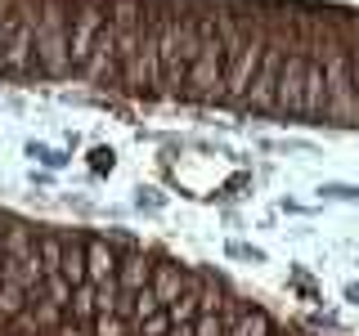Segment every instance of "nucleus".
<instances>
[{
  "label": "nucleus",
  "instance_id": "f257e3e1",
  "mask_svg": "<svg viewBox=\"0 0 359 336\" xmlns=\"http://www.w3.org/2000/svg\"><path fill=\"white\" fill-rule=\"evenodd\" d=\"M198 14H175V9H157V63H162V94L184 99L189 72L198 59Z\"/></svg>",
  "mask_w": 359,
  "mask_h": 336
},
{
  "label": "nucleus",
  "instance_id": "f03ea898",
  "mask_svg": "<svg viewBox=\"0 0 359 336\" xmlns=\"http://www.w3.org/2000/svg\"><path fill=\"white\" fill-rule=\"evenodd\" d=\"M198 59L194 72H189V90L184 99L189 104H224V85H229V45H224L220 31V14H198Z\"/></svg>",
  "mask_w": 359,
  "mask_h": 336
},
{
  "label": "nucleus",
  "instance_id": "7ed1b4c3",
  "mask_svg": "<svg viewBox=\"0 0 359 336\" xmlns=\"http://www.w3.org/2000/svg\"><path fill=\"white\" fill-rule=\"evenodd\" d=\"M319 59H323V72H328V121H337V126H359V94H355V76H351V41L323 36Z\"/></svg>",
  "mask_w": 359,
  "mask_h": 336
},
{
  "label": "nucleus",
  "instance_id": "20e7f679",
  "mask_svg": "<svg viewBox=\"0 0 359 336\" xmlns=\"http://www.w3.org/2000/svg\"><path fill=\"white\" fill-rule=\"evenodd\" d=\"M287 36H265V63L261 76H256L252 94L238 104V112H252V117H265V112H278V76H283V59H287Z\"/></svg>",
  "mask_w": 359,
  "mask_h": 336
},
{
  "label": "nucleus",
  "instance_id": "39448f33",
  "mask_svg": "<svg viewBox=\"0 0 359 336\" xmlns=\"http://www.w3.org/2000/svg\"><path fill=\"white\" fill-rule=\"evenodd\" d=\"M81 76L90 85H99V90H112V85L121 90V50H117V31L112 27L99 31L95 50H90V59L81 67Z\"/></svg>",
  "mask_w": 359,
  "mask_h": 336
},
{
  "label": "nucleus",
  "instance_id": "423d86ee",
  "mask_svg": "<svg viewBox=\"0 0 359 336\" xmlns=\"http://www.w3.org/2000/svg\"><path fill=\"white\" fill-rule=\"evenodd\" d=\"M306 63L310 54L301 45H292L283 59V76H278V112L283 117H301V90H306Z\"/></svg>",
  "mask_w": 359,
  "mask_h": 336
},
{
  "label": "nucleus",
  "instance_id": "0eeeda50",
  "mask_svg": "<svg viewBox=\"0 0 359 336\" xmlns=\"http://www.w3.org/2000/svg\"><path fill=\"white\" fill-rule=\"evenodd\" d=\"M194 269L189 265H180V260H171V255H153V296L162 300V305H175L180 296H184L189 287H194Z\"/></svg>",
  "mask_w": 359,
  "mask_h": 336
},
{
  "label": "nucleus",
  "instance_id": "6e6552de",
  "mask_svg": "<svg viewBox=\"0 0 359 336\" xmlns=\"http://www.w3.org/2000/svg\"><path fill=\"white\" fill-rule=\"evenodd\" d=\"M306 54L310 63H306V90H301V117L328 121V72H323L319 50H306Z\"/></svg>",
  "mask_w": 359,
  "mask_h": 336
},
{
  "label": "nucleus",
  "instance_id": "1a4fd4ad",
  "mask_svg": "<svg viewBox=\"0 0 359 336\" xmlns=\"http://www.w3.org/2000/svg\"><path fill=\"white\" fill-rule=\"evenodd\" d=\"M117 265H121V246H112L108 238L90 233L86 238V283H95V287L117 283Z\"/></svg>",
  "mask_w": 359,
  "mask_h": 336
},
{
  "label": "nucleus",
  "instance_id": "9d476101",
  "mask_svg": "<svg viewBox=\"0 0 359 336\" xmlns=\"http://www.w3.org/2000/svg\"><path fill=\"white\" fill-rule=\"evenodd\" d=\"M86 238H90V233H81V229L63 233V278L72 287L86 283Z\"/></svg>",
  "mask_w": 359,
  "mask_h": 336
},
{
  "label": "nucleus",
  "instance_id": "9b49d317",
  "mask_svg": "<svg viewBox=\"0 0 359 336\" xmlns=\"http://www.w3.org/2000/svg\"><path fill=\"white\" fill-rule=\"evenodd\" d=\"M278 328H274V318L261 309V305H247L243 314H238V323H233V332L229 336H274Z\"/></svg>",
  "mask_w": 359,
  "mask_h": 336
},
{
  "label": "nucleus",
  "instance_id": "f8f14e48",
  "mask_svg": "<svg viewBox=\"0 0 359 336\" xmlns=\"http://www.w3.org/2000/svg\"><path fill=\"white\" fill-rule=\"evenodd\" d=\"M27 157H36V162H45V166H63V162H67L63 153L45 148V144H27Z\"/></svg>",
  "mask_w": 359,
  "mask_h": 336
},
{
  "label": "nucleus",
  "instance_id": "ddd939ff",
  "mask_svg": "<svg viewBox=\"0 0 359 336\" xmlns=\"http://www.w3.org/2000/svg\"><path fill=\"white\" fill-rule=\"evenodd\" d=\"M319 193H328V197H346V202H355L359 197V188H351V184H323Z\"/></svg>",
  "mask_w": 359,
  "mask_h": 336
},
{
  "label": "nucleus",
  "instance_id": "4468645a",
  "mask_svg": "<svg viewBox=\"0 0 359 336\" xmlns=\"http://www.w3.org/2000/svg\"><path fill=\"white\" fill-rule=\"evenodd\" d=\"M229 255H243V260H265V251H256V246H247V242H233Z\"/></svg>",
  "mask_w": 359,
  "mask_h": 336
},
{
  "label": "nucleus",
  "instance_id": "2eb2a0df",
  "mask_svg": "<svg viewBox=\"0 0 359 336\" xmlns=\"http://www.w3.org/2000/svg\"><path fill=\"white\" fill-rule=\"evenodd\" d=\"M95 171H112V148H95Z\"/></svg>",
  "mask_w": 359,
  "mask_h": 336
},
{
  "label": "nucleus",
  "instance_id": "dca6fc26",
  "mask_svg": "<svg viewBox=\"0 0 359 336\" xmlns=\"http://www.w3.org/2000/svg\"><path fill=\"white\" fill-rule=\"evenodd\" d=\"M144 202H149V206H162V193H157V188H140V206Z\"/></svg>",
  "mask_w": 359,
  "mask_h": 336
},
{
  "label": "nucleus",
  "instance_id": "f3484780",
  "mask_svg": "<svg viewBox=\"0 0 359 336\" xmlns=\"http://www.w3.org/2000/svg\"><path fill=\"white\" fill-rule=\"evenodd\" d=\"M166 336H194V328H171Z\"/></svg>",
  "mask_w": 359,
  "mask_h": 336
},
{
  "label": "nucleus",
  "instance_id": "a211bd4d",
  "mask_svg": "<svg viewBox=\"0 0 359 336\" xmlns=\"http://www.w3.org/2000/svg\"><path fill=\"white\" fill-rule=\"evenodd\" d=\"M274 336H292V332H274Z\"/></svg>",
  "mask_w": 359,
  "mask_h": 336
}]
</instances>
